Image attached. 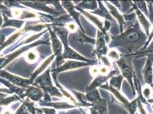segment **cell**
Instances as JSON below:
<instances>
[{
    "instance_id": "1",
    "label": "cell",
    "mask_w": 153,
    "mask_h": 114,
    "mask_svg": "<svg viewBox=\"0 0 153 114\" xmlns=\"http://www.w3.org/2000/svg\"><path fill=\"white\" fill-rule=\"evenodd\" d=\"M148 37L142 31L137 19L130 23L121 34L111 36L109 48L117 47L122 55H131L140 50L146 44Z\"/></svg>"
},
{
    "instance_id": "2",
    "label": "cell",
    "mask_w": 153,
    "mask_h": 114,
    "mask_svg": "<svg viewBox=\"0 0 153 114\" xmlns=\"http://www.w3.org/2000/svg\"><path fill=\"white\" fill-rule=\"evenodd\" d=\"M116 63L121 72L122 76L126 79L132 89L133 94L135 95V91L133 79L135 72L132 64V56L130 55H122V56L116 61Z\"/></svg>"
},
{
    "instance_id": "3",
    "label": "cell",
    "mask_w": 153,
    "mask_h": 114,
    "mask_svg": "<svg viewBox=\"0 0 153 114\" xmlns=\"http://www.w3.org/2000/svg\"><path fill=\"white\" fill-rule=\"evenodd\" d=\"M100 88L105 89L109 91L112 94V95H114L115 99L118 101L120 104H121L123 107L126 108L128 110L129 114H135L136 113V111L138 108V104L139 100L138 97L135 98L132 101H128L125 97H124L120 93V91L110 87L108 83L106 84H102L100 87Z\"/></svg>"
},
{
    "instance_id": "4",
    "label": "cell",
    "mask_w": 153,
    "mask_h": 114,
    "mask_svg": "<svg viewBox=\"0 0 153 114\" xmlns=\"http://www.w3.org/2000/svg\"><path fill=\"white\" fill-rule=\"evenodd\" d=\"M38 83L39 84V87L44 89L45 91V94H48V93H50V94L53 96H57L61 98L63 97V95H62V94L59 92L57 89L53 86L50 76L49 69L46 70L41 76H38L35 80V83L34 85H36Z\"/></svg>"
},
{
    "instance_id": "5",
    "label": "cell",
    "mask_w": 153,
    "mask_h": 114,
    "mask_svg": "<svg viewBox=\"0 0 153 114\" xmlns=\"http://www.w3.org/2000/svg\"><path fill=\"white\" fill-rule=\"evenodd\" d=\"M48 28L51 35L54 56V57H56L57 66V67H59L61 66L62 64H64L65 62L63 58L62 44V42L58 39L56 33L51 29V27L49 26Z\"/></svg>"
},
{
    "instance_id": "6",
    "label": "cell",
    "mask_w": 153,
    "mask_h": 114,
    "mask_svg": "<svg viewBox=\"0 0 153 114\" xmlns=\"http://www.w3.org/2000/svg\"><path fill=\"white\" fill-rule=\"evenodd\" d=\"M43 43H47L49 44L48 41L44 42L42 41H39L36 42V43L32 44H29L27 46H23V47L19 48V49L15 51L14 52H13L11 54H9V55H7L5 57L0 58V70H1L2 68H4L5 66H6L7 64H9L10 62H12L15 58L19 56L21 54L23 53V52L29 49L30 48H32L38 44H41Z\"/></svg>"
},
{
    "instance_id": "7",
    "label": "cell",
    "mask_w": 153,
    "mask_h": 114,
    "mask_svg": "<svg viewBox=\"0 0 153 114\" xmlns=\"http://www.w3.org/2000/svg\"><path fill=\"white\" fill-rule=\"evenodd\" d=\"M95 46V49L93 51V54L98 57L100 61L101 58L106 56L108 51V47L105 39L104 33L100 30H98L97 31V36Z\"/></svg>"
},
{
    "instance_id": "8",
    "label": "cell",
    "mask_w": 153,
    "mask_h": 114,
    "mask_svg": "<svg viewBox=\"0 0 153 114\" xmlns=\"http://www.w3.org/2000/svg\"><path fill=\"white\" fill-rule=\"evenodd\" d=\"M93 66V64L88 63V62L69 60L65 62L62 65H61L59 67H57L56 70H53V76L54 78H56L58 73H59L61 72L67 71V70L68 71V70H74L80 67H82L85 66Z\"/></svg>"
},
{
    "instance_id": "9",
    "label": "cell",
    "mask_w": 153,
    "mask_h": 114,
    "mask_svg": "<svg viewBox=\"0 0 153 114\" xmlns=\"http://www.w3.org/2000/svg\"><path fill=\"white\" fill-rule=\"evenodd\" d=\"M0 76L4 79H7L9 82L12 83L13 84L17 86H21L23 88H27L29 85L32 84L30 79H26L19 76L10 74L5 70H2L0 71Z\"/></svg>"
},
{
    "instance_id": "10",
    "label": "cell",
    "mask_w": 153,
    "mask_h": 114,
    "mask_svg": "<svg viewBox=\"0 0 153 114\" xmlns=\"http://www.w3.org/2000/svg\"><path fill=\"white\" fill-rule=\"evenodd\" d=\"M63 58L64 59H74L77 60L81 62H88L91 64H95V61L91 60L88 58L82 56L76 51L73 50L71 48L69 47V45L64 46V51L63 53Z\"/></svg>"
},
{
    "instance_id": "11",
    "label": "cell",
    "mask_w": 153,
    "mask_h": 114,
    "mask_svg": "<svg viewBox=\"0 0 153 114\" xmlns=\"http://www.w3.org/2000/svg\"><path fill=\"white\" fill-rule=\"evenodd\" d=\"M117 71L114 70H111L110 72V73L107 76H101L98 74V76L95 77L94 80L92 81V82L90 83L86 89V92H89L91 90H93L94 89H97L98 87H101L104 83H106L108 79H110L111 77L114 76L116 74Z\"/></svg>"
},
{
    "instance_id": "12",
    "label": "cell",
    "mask_w": 153,
    "mask_h": 114,
    "mask_svg": "<svg viewBox=\"0 0 153 114\" xmlns=\"http://www.w3.org/2000/svg\"><path fill=\"white\" fill-rule=\"evenodd\" d=\"M153 57L148 56L146 64L142 70L143 79L147 84L153 87Z\"/></svg>"
},
{
    "instance_id": "13",
    "label": "cell",
    "mask_w": 153,
    "mask_h": 114,
    "mask_svg": "<svg viewBox=\"0 0 153 114\" xmlns=\"http://www.w3.org/2000/svg\"><path fill=\"white\" fill-rule=\"evenodd\" d=\"M104 3L106 5L108 11L112 16V17L115 19V21H117L118 22L120 27V32L122 33L123 32V27L125 24V21L124 19L123 15H122L121 13L120 12V11L110 2L105 1Z\"/></svg>"
},
{
    "instance_id": "14",
    "label": "cell",
    "mask_w": 153,
    "mask_h": 114,
    "mask_svg": "<svg viewBox=\"0 0 153 114\" xmlns=\"http://www.w3.org/2000/svg\"><path fill=\"white\" fill-rule=\"evenodd\" d=\"M62 6L65 7V9L68 11L69 13V15L73 19H74L76 22V24L79 26L81 30L83 33H85V31L83 30L81 24L79 21V17L81 16V13L76 11V9L75 7V6L74 5L73 3L71 1H62Z\"/></svg>"
},
{
    "instance_id": "15",
    "label": "cell",
    "mask_w": 153,
    "mask_h": 114,
    "mask_svg": "<svg viewBox=\"0 0 153 114\" xmlns=\"http://www.w3.org/2000/svg\"><path fill=\"white\" fill-rule=\"evenodd\" d=\"M133 7L135 10V13L137 17L138 22H140V25L143 27L147 36L149 37V36L150 34V28L152 26V24L145 17V16L140 12V10L138 9V7H136L134 4H133Z\"/></svg>"
},
{
    "instance_id": "16",
    "label": "cell",
    "mask_w": 153,
    "mask_h": 114,
    "mask_svg": "<svg viewBox=\"0 0 153 114\" xmlns=\"http://www.w3.org/2000/svg\"><path fill=\"white\" fill-rule=\"evenodd\" d=\"M98 4V8L93 12H91L90 13L92 14H96L100 17H102L106 20H108L111 22L115 24L116 21L115 19L112 17L111 14L109 12L108 9L106 7H105L103 4L102 1H97Z\"/></svg>"
},
{
    "instance_id": "17",
    "label": "cell",
    "mask_w": 153,
    "mask_h": 114,
    "mask_svg": "<svg viewBox=\"0 0 153 114\" xmlns=\"http://www.w3.org/2000/svg\"><path fill=\"white\" fill-rule=\"evenodd\" d=\"M90 114H108V103L106 99L101 98L90 108Z\"/></svg>"
},
{
    "instance_id": "18",
    "label": "cell",
    "mask_w": 153,
    "mask_h": 114,
    "mask_svg": "<svg viewBox=\"0 0 153 114\" xmlns=\"http://www.w3.org/2000/svg\"><path fill=\"white\" fill-rule=\"evenodd\" d=\"M73 37L75 39L76 42L80 44H91L94 45L96 44V39H93L87 36L80 29H78L76 33H74L73 35Z\"/></svg>"
},
{
    "instance_id": "19",
    "label": "cell",
    "mask_w": 153,
    "mask_h": 114,
    "mask_svg": "<svg viewBox=\"0 0 153 114\" xmlns=\"http://www.w3.org/2000/svg\"><path fill=\"white\" fill-rule=\"evenodd\" d=\"M75 7L76 10H78L81 13H82L87 19L90 21L91 22H92L94 25H95L98 28V30L102 31L103 25H104V22H103L101 19H99L98 17L94 16V15H93L90 13L86 12V11L82 10L77 7Z\"/></svg>"
},
{
    "instance_id": "20",
    "label": "cell",
    "mask_w": 153,
    "mask_h": 114,
    "mask_svg": "<svg viewBox=\"0 0 153 114\" xmlns=\"http://www.w3.org/2000/svg\"><path fill=\"white\" fill-rule=\"evenodd\" d=\"M25 96L34 101H39L43 96V93L41 89L33 86H28L26 91Z\"/></svg>"
},
{
    "instance_id": "21",
    "label": "cell",
    "mask_w": 153,
    "mask_h": 114,
    "mask_svg": "<svg viewBox=\"0 0 153 114\" xmlns=\"http://www.w3.org/2000/svg\"><path fill=\"white\" fill-rule=\"evenodd\" d=\"M3 19H4V22L2 26V28L7 27V26H12V27H15L18 29H20L23 24L25 23L24 21L19 20V19H9L5 14H3Z\"/></svg>"
},
{
    "instance_id": "22",
    "label": "cell",
    "mask_w": 153,
    "mask_h": 114,
    "mask_svg": "<svg viewBox=\"0 0 153 114\" xmlns=\"http://www.w3.org/2000/svg\"><path fill=\"white\" fill-rule=\"evenodd\" d=\"M85 98L87 101L93 105L102 98L100 95L99 91L97 89H94L89 92L86 93V94L85 95Z\"/></svg>"
},
{
    "instance_id": "23",
    "label": "cell",
    "mask_w": 153,
    "mask_h": 114,
    "mask_svg": "<svg viewBox=\"0 0 153 114\" xmlns=\"http://www.w3.org/2000/svg\"><path fill=\"white\" fill-rule=\"evenodd\" d=\"M54 58V55H53V56H51V57L48 58L45 61V62L41 64V66L40 67H39L38 69L35 71V72L33 74L31 78L29 79L31 84L33 83V81L35 79V78L38 76L41 73H42L44 70H45V69L48 66L49 64H51V61L53 60Z\"/></svg>"
},
{
    "instance_id": "24",
    "label": "cell",
    "mask_w": 153,
    "mask_h": 114,
    "mask_svg": "<svg viewBox=\"0 0 153 114\" xmlns=\"http://www.w3.org/2000/svg\"><path fill=\"white\" fill-rule=\"evenodd\" d=\"M76 7L82 9H90L95 11L98 8V4L96 1H85L80 2Z\"/></svg>"
},
{
    "instance_id": "25",
    "label": "cell",
    "mask_w": 153,
    "mask_h": 114,
    "mask_svg": "<svg viewBox=\"0 0 153 114\" xmlns=\"http://www.w3.org/2000/svg\"><path fill=\"white\" fill-rule=\"evenodd\" d=\"M124 77L122 75H120L119 76H113L110 79V83L109 86L114 89H116L118 91H120L121 89L122 83Z\"/></svg>"
},
{
    "instance_id": "26",
    "label": "cell",
    "mask_w": 153,
    "mask_h": 114,
    "mask_svg": "<svg viewBox=\"0 0 153 114\" xmlns=\"http://www.w3.org/2000/svg\"><path fill=\"white\" fill-rule=\"evenodd\" d=\"M41 103L39 104L41 106H48L54 107L57 109H66V108H70L76 107V106L70 105L69 104L65 103V102H54V103Z\"/></svg>"
},
{
    "instance_id": "27",
    "label": "cell",
    "mask_w": 153,
    "mask_h": 114,
    "mask_svg": "<svg viewBox=\"0 0 153 114\" xmlns=\"http://www.w3.org/2000/svg\"><path fill=\"white\" fill-rule=\"evenodd\" d=\"M0 82L1 83H2L4 84H5L7 86L9 87V90L13 92V93H16V94H23L24 93V90H22L21 88H19L17 86H16V85L13 84L12 83L9 82V81H7V80H5V79L4 78H0Z\"/></svg>"
},
{
    "instance_id": "28",
    "label": "cell",
    "mask_w": 153,
    "mask_h": 114,
    "mask_svg": "<svg viewBox=\"0 0 153 114\" xmlns=\"http://www.w3.org/2000/svg\"><path fill=\"white\" fill-rule=\"evenodd\" d=\"M38 58H39L38 53L35 50L29 51L26 54V61L29 63H30V64L35 63L38 61Z\"/></svg>"
},
{
    "instance_id": "29",
    "label": "cell",
    "mask_w": 153,
    "mask_h": 114,
    "mask_svg": "<svg viewBox=\"0 0 153 114\" xmlns=\"http://www.w3.org/2000/svg\"><path fill=\"white\" fill-rule=\"evenodd\" d=\"M7 94L0 93V105L7 106V104H10L11 102L19 99V98L16 96L7 98Z\"/></svg>"
},
{
    "instance_id": "30",
    "label": "cell",
    "mask_w": 153,
    "mask_h": 114,
    "mask_svg": "<svg viewBox=\"0 0 153 114\" xmlns=\"http://www.w3.org/2000/svg\"><path fill=\"white\" fill-rule=\"evenodd\" d=\"M133 4L138 7V9L140 10L147 17H149V12L148 8L147 7L146 2L145 1H133Z\"/></svg>"
},
{
    "instance_id": "31",
    "label": "cell",
    "mask_w": 153,
    "mask_h": 114,
    "mask_svg": "<svg viewBox=\"0 0 153 114\" xmlns=\"http://www.w3.org/2000/svg\"><path fill=\"white\" fill-rule=\"evenodd\" d=\"M38 16L29 10H22L21 11V14L19 16V19H34L38 18Z\"/></svg>"
},
{
    "instance_id": "32",
    "label": "cell",
    "mask_w": 153,
    "mask_h": 114,
    "mask_svg": "<svg viewBox=\"0 0 153 114\" xmlns=\"http://www.w3.org/2000/svg\"><path fill=\"white\" fill-rule=\"evenodd\" d=\"M142 96H144V98H146L148 100L152 99V90L151 86L147 84L142 90Z\"/></svg>"
},
{
    "instance_id": "33",
    "label": "cell",
    "mask_w": 153,
    "mask_h": 114,
    "mask_svg": "<svg viewBox=\"0 0 153 114\" xmlns=\"http://www.w3.org/2000/svg\"><path fill=\"white\" fill-rule=\"evenodd\" d=\"M107 55L108 58L111 59L113 61H115V62L120 58V53L115 49H111L110 51L108 50Z\"/></svg>"
},
{
    "instance_id": "34",
    "label": "cell",
    "mask_w": 153,
    "mask_h": 114,
    "mask_svg": "<svg viewBox=\"0 0 153 114\" xmlns=\"http://www.w3.org/2000/svg\"><path fill=\"white\" fill-rule=\"evenodd\" d=\"M147 7L149 9V19L150 21V24H153V1H146Z\"/></svg>"
},
{
    "instance_id": "35",
    "label": "cell",
    "mask_w": 153,
    "mask_h": 114,
    "mask_svg": "<svg viewBox=\"0 0 153 114\" xmlns=\"http://www.w3.org/2000/svg\"><path fill=\"white\" fill-rule=\"evenodd\" d=\"M110 69L106 66L104 65H101L99 67V74L101 76H107L110 73L111 71Z\"/></svg>"
},
{
    "instance_id": "36",
    "label": "cell",
    "mask_w": 153,
    "mask_h": 114,
    "mask_svg": "<svg viewBox=\"0 0 153 114\" xmlns=\"http://www.w3.org/2000/svg\"><path fill=\"white\" fill-rule=\"evenodd\" d=\"M66 29H68V30L69 32H71L73 33H76L77 31V26L76 23L73 22H70L69 23H68L66 25Z\"/></svg>"
},
{
    "instance_id": "37",
    "label": "cell",
    "mask_w": 153,
    "mask_h": 114,
    "mask_svg": "<svg viewBox=\"0 0 153 114\" xmlns=\"http://www.w3.org/2000/svg\"><path fill=\"white\" fill-rule=\"evenodd\" d=\"M27 108L24 103L19 108V110L17 111L16 113L15 114H30L29 112L27 111Z\"/></svg>"
},
{
    "instance_id": "38",
    "label": "cell",
    "mask_w": 153,
    "mask_h": 114,
    "mask_svg": "<svg viewBox=\"0 0 153 114\" xmlns=\"http://www.w3.org/2000/svg\"><path fill=\"white\" fill-rule=\"evenodd\" d=\"M90 73L92 75V76L96 77L99 74V67L97 66H92V67L90 69Z\"/></svg>"
},
{
    "instance_id": "39",
    "label": "cell",
    "mask_w": 153,
    "mask_h": 114,
    "mask_svg": "<svg viewBox=\"0 0 153 114\" xmlns=\"http://www.w3.org/2000/svg\"><path fill=\"white\" fill-rule=\"evenodd\" d=\"M153 38V29L152 30V32L150 33L149 37H148V39H147V41L146 44L145 45V46L140 51H146V50L147 47H148V46L149 45V44L150 43V42L152 41V39Z\"/></svg>"
},
{
    "instance_id": "40",
    "label": "cell",
    "mask_w": 153,
    "mask_h": 114,
    "mask_svg": "<svg viewBox=\"0 0 153 114\" xmlns=\"http://www.w3.org/2000/svg\"><path fill=\"white\" fill-rule=\"evenodd\" d=\"M111 26V22L109 21L108 20L105 19L104 21V25L103 27V29H102V32H107L108 31V30L110 29Z\"/></svg>"
},
{
    "instance_id": "41",
    "label": "cell",
    "mask_w": 153,
    "mask_h": 114,
    "mask_svg": "<svg viewBox=\"0 0 153 114\" xmlns=\"http://www.w3.org/2000/svg\"><path fill=\"white\" fill-rule=\"evenodd\" d=\"M138 108L140 111V114H147L146 112L145 111V109L143 107L142 103L141 102L140 99H139L138 100Z\"/></svg>"
},
{
    "instance_id": "42",
    "label": "cell",
    "mask_w": 153,
    "mask_h": 114,
    "mask_svg": "<svg viewBox=\"0 0 153 114\" xmlns=\"http://www.w3.org/2000/svg\"><path fill=\"white\" fill-rule=\"evenodd\" d=\"M42 110H44V113L46 114H57L55 110L54 109H49V108H42Z\"/></svg>"
},
{
    "instance_id": "43",
    "label": "cell",
    "mask_w": 153,
    "mask_h": 114,
    "mask_svg": "<svg viewBox=\"0 0 153 114\" xmlns=\"http://www.w3.org/2000/svg\"><path fill=\"white\" fill-rule=\"evenodd\" d=\"M3 22H4V19H2V16H1V13L0 12V28L2 27V24H3Z\"/></svg>"
},
{
    "instance_id": "44",
    "label": "cell",
    "mask_w": 153,
    "mask_h": 114,
    "mask_svg": "<svg viewBox=\"0 0 153 114\" xmlns=\"http://www.w3.org/2000/svg\"><path fill=\"white\" fill-rule=\"evenodd\" d=\"M3 114H11V113H10V111H4V112H3Z\"/></svg>"
},
{
    "instance_id": "45",
    "label": "cell",
    "mask_w": 153,
    "mask_h": 114,
    "mask_svg": "<svg viewBox=\"0 0 153 114\" xmlns=\"http://www.w3.org/2000/svg\"><path fill=\"white\" fill-rule=\"evenodd\" d=\"M148 102L150 103H153V99H150L148 100Z\"/></svg>"
},
{
    "instance_id": "46",
    "label": "cell",
    "mask_w": 153,
    "mask_h": 114,
    "mask_svg": "<svg viewBox=\"0 0 153 114\" xmlns=\"http://www.w3.org/2000/svg\"><path fill=\"white\" fill-rule=\"evenodd\" d=\"M135 114H138V113H136Z\"/></svg>"
},
{
    "instance_id": "47",
    "label": "cell",
    "mask_w": 153,
    "mask_h": 114,
    "mask_svg": "<svg viewBox=\"0 0 153 114\" xmlns=\"http://www.w3.org/2000/svg\"></svg>"
},
{
    "instance_id": "48",
    "label": "cell",
    "mask_w": 153,
    "mask_h": 114,
    "mask_svg": "<svg viewBox=\"0 0 153 114\" xmlns=\"http://www.w3.org/2000/svg\"><path fill=\"white\" fill-rule=\"evenodd\" d=\"M152 108H153V106H152Z\"/></svg>"
}]
</instances>
